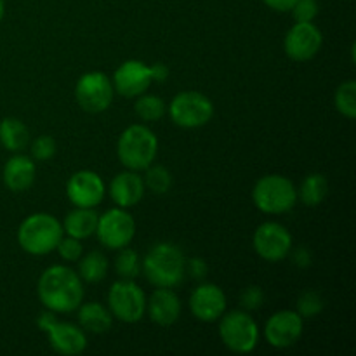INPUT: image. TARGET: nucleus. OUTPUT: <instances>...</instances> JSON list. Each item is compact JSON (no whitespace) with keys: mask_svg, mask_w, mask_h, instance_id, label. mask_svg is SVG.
<instances>
[{"mask_svg":"<svg viewBox=\"0 0 356 356\" xmlns=\"http://www.w3.org/2000/svg\"><path fill=\"white\" fill-rule=\"evenodd\" d=\"M42 305L54 313L76 312L83 301L82 278L72 268L54 264L44 270L37 285Z\"/></svg>","mask_w":356,"mask_h":356,"instance_id":"nucleus-1","label":"nucleus"},{"mask_svg":"<svg viewBox=\"0 0 356 356\" xmlns=\"http://www.w3.org/2000/svg\"><path fill=\"white\" fill-rule=\"evenodd\" d=\"M141 271L155 287H177L186 277V257L174 243H156L141 261Z\"/></svg>","mask_w":356,"mask_h":356,"instance_id":"nucleus-2","label":"nucleus"},{"mask_svg":"<svg viewBox=\"0 0 356 356\" xmlns=\"http://www.w3.org/2000/svg\"><path fill=\"white\" fill-rule=\"evenodd\" d=\"M63 225L47 212H37L24 219L17 229V243L31 256H45L56 250L63 238Z\"/></svg>","mask_w":356,"mask_h":356,"instance_id":"nucleus-3","label":"nucleus"},{"mask_svg":"<svg viewBox=\"0 0 356 356\" xmlns=\"http://www.w3.org/2000/svg\"><path fill=\"white\" fill-rule=\"evenodd\" d=\"M159 152V139L152 129L143 124L129 125L118 138L117 153L122 165L129 170H145L155 160Z\"/></svg>","mask_w":356,"mask_h":356,"instance_id":"nucleus-4","label":"nucleus"},{"mask_svg":"<svg viewBox=\"0 0 356 356\" xmlns=\"http://www.w3.org/2000/svg\"><path fill=\"white\" fill-rule=\"evenodd\" d=\"M252 200L264 214H285L298 202V188L285 176L268 174L254 184Z\"/></svg>","mask_w":356,"mask_h":356,"instance_id":"nucleus-5","label":"nucleus"},{"mask_svg":"<svg viewBox=\"0 0 356 356\" xmlns=\"http://www.w3.org/2000/svg\"><path fill=\"white\" fill-rule=\"evenodd\" d=\"M219 322V336L222 344L236 355L252 353L259 343V327L245 309L222 313Z\"/></svg>","mask_w":356,"mask_h":356,"instance_id":"nucleus-6","label":"nucleus"},{"mask_svg":"<svg viewBox=\"0 0 356 356\" xmlns=\"http://www.w3.org/2000/svg\"><path fill=\"white\" fill-rule=\"evenodd\" d=\"M170 120L183 129H197L209 124L214 115V104L198 90H183L169 104Z\"/></svg>","mask_w":356,"mask_h":356,"instance_id":"nucleus-7","label":"nucleus"},{"mask_svg":"<svg viewBox=\"0 0 356 356\" xmlns=\"http://www.w3.org/2000/svg\"><path fill=\"white\" fill-rule=\"evenodd\" d=\"M108 309L124 323H136L146 313V296L134 280L115 282L108 292Z\"/></svg>","mask_w":356,"mask_h":356,"instance_id":"nucleus-8","label":"nucleus"},{"mask_svg":"<svg viewBox=\"0 0 356 356\" xmlns=\"http://www.w3.org/2000/svg\"><path fill=\"white\" fill-rule=\"evenodd\" d=\"M113 83L103 72H87L75 86V97L79 106L87 113H101L108 110L113 101Z\"/></svg>","mask_w":356,"mask_h":356,"instance_id":"nucleus-9","label":"nucleus"},{"mask_svg":"<svg viewBox=\"0 0 356 356\" xmlns=\"http://www.w3.org/2000/svg\"><path fill=\"white\" fill-rule=\"evenodd\" d=\"M97 240L104 247L120 250L131 245L136 235V221L125 209L115 207L97 218L96 226Z\"/></svg>","mask_w":356,"mask_h":356,"instance_id":"nucleus-10","label":"nucleus"},{"mask_svg":"<svg viewBox=\"0 0 356 356\" xmlns=\"http://www.w3.org/2000/svg\"><path fill=\"white\" fill-rule=\"evenodd\" d=\"M252 245L257 256L268 263H280L292 249V235L280 222L268 221L257 226L252 236Z\"/></svg>","mask_w":356,"mask_h":356,"instance_id":"nucleus-11","label":"nucleus"},{"mask_svg":"<svg viewBox=\"0 0 356 356\" xmlns=\"http://www.w3.org/2000/svg\"><path fill=\"white\" fill-rule=\"evenodd\" d=\"M323 44L322 31L318 30L313 21L308 23H296L287 31L284 40L285 54L294 61H309L318 54Z\"/></svg>","mask_w":356,"mask_h":356,"instance_id":"nucleus-12","label":"nucleus"},{"mask_svg":"<svg viewBox=\"0 0 356 356\" xmlns=\"http://www.w3.org/2000/svg\"><path fill=\"white\" fill-rule=\"evenodd\" d=\"M302 320L305 318L298 312H291V309H282L275 313L268 318L266 327H264V337L268 344L278 350L294 346L302 336V327H305Z\"/></svg>","mask_w":356,"mask_h":356,"instance_id":"nucleus-13","label":"nucleus"},{"mask_svg":"<svg viewBox=\"0 0 356 356\" xmlns=\"http://www.w3.org/2000/svg\"><path fill=\"white\" fill-rule=\"evenodd\" d=\"M106 188L103 179L94 170H79L72 174L66 183V195L75 207L94 209L103 202Z\"/></svg>","mask_w":356,"mask_h":356,"instance_id":"nucleus-14","label":"nucleus"},{"mask_svg":"<svg viewBox=\"0 0 356 356\" xmlns=\"http://www.w3.org/2000/svg\"><path fill=\"white\" fill-rule=\"evenodd\" d=\"M113 89L124 97H138L152 86L149 66L139 59H129L122 63L113 73Z\"/></svg>","mask_w":356,"mask_h":356,"instance_id":"nucleus-15","label":"nucleus"},{"mask_svg":"<svg viewBox=\"0 0 356 356\" xmlns=\"http://www.w3.org/2000/svg\"><path fill=\"white\" fill-rule=\"evenodd\" d=\"M190 309L200 322H216L226 312V296L214 284H202L191 292Z\"/></svg>","mask_w":356,"mask_h":356,"instance_id":"nucleus-16","label":"nucleus"},{"mask_svg":"<svg viewBox=\"0 0 356 356\" xmlns=\"http://www.w3.org/2000/svg\"><path fill=\"white\" fill-rule=\"evenodd\" d=\"M45 334H47L51 348L59 355L75 356L83 353L87 348L86 332L73 323L58 320Z\"/></svg>","mask_w":356,"mask_h":356,"instance_id":"nucleus-17","label":"nucleus"},{"mask_svg":"<svg viewBox=\"0 0 356 356\" xmlns=\"http://www.w3.org/2000/svg\"><path fill=\"white\" fill-rule=\"evenodd\" d=\"M146 309L153 323L160 327H170L179 320L181 301L172 289L156 287L149 301H146Z\"/></svg>","mask_w":356,"mask_h":356,"instance_id":"nucleus-18","label":"nucleus"},{"mask_svg":"<svg viewBox=\"0 0 356 356\" xmlns=\"http://www.w3.org/2000/svg\"><path fill=\"white\" fill-rule=\"evenodd\" d=\"M145 181L136 170H125L117 174L110 183V197L117 204V207L129 209L141 202L145 195Z\"/></svg>","mask_w":356,"mask_h":356,"instance_id":"nucleus-19","label":"nucleus"},{"mask_svg":"<svg viewBox=\"0 0 356 356\" xmlns=\"http://www.w3.org/2000/svg\"><path fill=\"white\" fill-rule=\"evenodd\" d=\"M35 160L26 155H14L3 165L2 179L7 190L14 191V193H21V191L30 190L31 184L35 183Z\"/></svg>","mask_w":356,"mask_h":356,"instance_id":"nucleus-20","label":"nucleus"},{"mask_svg":"<svg viewBox=\"0 0 356 356\" xmlns=\"http://www.w3.org/2000/svg\"><path fill=\"white\" fill-rule=\"evenodd\" d=\"M97 218H99V214L94 209L75 207L65 218L63 232L68 236H73V238H89V236H92L96 233Z\"/></svg>","mask_w":356,"mask_h":356,"instance_id":"nucleus-21","label":"nucleus"},{"mask_svg":"<svg viewBox=\"0 0 356 356\" xmlns=\"http://www.w3.org/2000/svg\"><path fill=\"white\" fill-rule=\"evenodd\" d=\"M79 323L83 330L92 334H104L111 329L113 315L101 302H86L79 308Z\"/></svg>","mask_w":356,"mask_h":356,"instance_id":"nucleus-22","label":"nucleus"},{"mask_svg":"<svg viewBox=\"0 0 356 356\" xmlns=\"http://www.w3.org/2000/svg\"><path fill=\"white\" fill-rule=\"evenodd\" d=\"M30 141L28 127L21 120L7 117L0 122V145L7 152H21Z\"/></svg>","mask_w":356,"mask_h":356,"instance_id":"nucleus-23","label":"nucleus"},{"mask_svg":"<svg viewBox=\"0 0 356 356\" xmlns=\"http://www.w3.org/2000/svg\"><path fill=\"white\" fill-rule=\"evenodd\" d=\"M329 195V181L322 174H309L301 183V188L298 190V198L308 207H316L325 200Z\"/></svg>","mask_w":356,"mask_h":356,"instance_id":"nucleus-24","label":"nucleus"},{"mask_svg":"<svg viewBox=\"0 0 356 356\" xmlns=\"http://www.w3.org/2000/svg\"><path fill=\"white\" fill-rule=\"evenodd\" d=\"M108 271V261L103 252L99 250H92V252L86 254L80 257L79 263V277L87 284H97L106 277Z\"/></svg>","mask_w":356,"mask_h":356,"instance_id":"nucleus-25","label":"nucleus"},{"mask_svg":"<svg viewBox=\"0 0 356 356\" xmlns=\"http://www.w3.org/2000/svg\"><path fill=\"white\" fill-rule=\"evenodd\" d=\"M134 110L141 120L156 122L165 113V103H163L162 97L153 96V94H141V96H138Z\"/></svg>","mask_w":356,"mask_h":356,"instance_id":"nucleus-26","label":"nucleus"},{"mask_svg":"<svg viewBox=\"0 0 356 356\" xmlns=\"http://www.w3.org/2000/svg\"><path fill=\"white\" fill-rule=\"evenodd\" d=\"M334 103H336V110L339 111L343 117L353 120L356 117V82L355 80H348V82L341 83L334 96Z\"/></svg>","mask_w":356,"mask_h":356,"instance_id":"nucleus-27","label":"nucleus"},{"mask_svg":"<svg viewBox=\"0 0 356 356\" xmlns=\"http://www.w3.org/2000/svg\"><path fill=\"white\" fill-rule=\"evenodd\" d=\"M115 271L120 278L125 280H134L141 273V259H139V254L136 250L124 247L120 249V254L115 259Z\"/></svg>","mask_w":356,"mask_h":356,"instance_id":"nucleus-28","label":"nucleus"},{"mask_svg":"<svg viewBox=\"0 0 356 356\" xmlns=\"http://www.w3.org/2000/svg\"><path fill=\"white\" fill-rule=\"evenodd\" d=\"M145 176V186L155 195H165L172 186V176L163 165H149Z\"/></svg>","mask_w":356,"mask_h":356,"instance_id":"nucleus-29","label":"nucleus"},{"mask_svg":"<svg viewBox=\"0 0 356 356\" xmlns=\"http://www.w3.org/2000/svg\"><path fill=\"white\" fill-rule=\"evenodd\" d=\"M322 309H323V299L318 292L306 291L299 296L298 309H296V312H298L302 318H313V316L320 315Z\"/></svg>","mask_w":356,"mask_h":356,"instance_id":"nucleus-30","label":"nucleus"},{"mask_svg":"<svg viewBox=\"0 0 356 356\" xmlns=\"http://www.w3.org/2000/svg\"><path fill=\"white\" fill-rule=\"evenodd\" d=\"M30 152L35 162H47L56 155V141L51 136H40L31 143Z\"/></svg>","mask_w":356,"mask_h":356,"instance_id":"nucleus-31","label":"nucleus"},{"mask_svg":"<svg viewBox=\"0 0 356 356\" xmlns=\"http://www.w3.org/2000/svg\"><path fill=\"white\" fill-rule=\"evenodd\" d=\"M56 250L59 252L61 259L68 261V263H75V261H79L80 257H82V252H83L80 240L73 238V236H68V235L66 236L63 235V238L59 240Z\"/></svg>","mask_w":356,"mask_h":356,"instance_id":"nucleus-32","label":"nucleus"},{"mask_svg":"<svg viewBox=\"0 0 356 356\" xmlns=\"http://www.w3.org/2000/svg\"><path fill=\"white\" fill-rule=\"evenodd\" d=\"M291 10L296 23H308V21L315 19L318 14V2L316 0H296Z\"/></svg>","mask_w":356,"mask_h":356,"instance_id":"nucleus-33","label":"nucleus"},{"mask_svg":"<svg viewBox=\"0 0 356 356\" xmlns=\"http://www.w3.org/2000/svg\"><path fill=\"white\" fill-rule=\"evenodd\" d=\"M264 302V292L263 289L257 287V285H250L245 291L240 294V305L245 312H254V309H259Z\"/></svg>","mask_w":356,"mask_h":356,"instance_id":"nucleus-34","label":"nucleus"},{"mask_svg":"<svg viewBox=\"0 0 356 356\" xmlns=\"http://www.w3.org/2000/svg\"><path fill=\"white\" fill-rule=\"evenodd\" d=\"M186 271L193 278H204L207 275V264L200 257H193V259L186 261Z\"/></svg>","mask_w":356,"mask_h":356,"instance_id":"nucleus-35","label":"nucleus"},{"mask_svg":"<svg viewBox=\"0 0 356 356\" xmlns=\"http://www.w3.org/2000/svg\"><path fill=\"white\" fill-rule=\"evenodd\" d=\"M292 261H294V264L298 268H308L312 264V254H309V250L306 247H298L294 250V254H292Z\"/></svg>","mask_w":356,"mask_h":356,"instance_id":"nucleus-36","label":"nucleus"},{"mask_svg":"<svg viewBox=\"0 0 356 356\" xmlns=\"http://www.w3.org/2000/svg\"><path fill=\"white\" fill-rule=\"evenodd\" d=\"M149 75H152V82H165L169 76V68L163 63H155L149 66Z\"/></svg>","mask_w":356,"mask_h":356,"instance_id":"nucleus-37","label":"nucleus"},{"mask_svg":"<svg viewBox=\"0 0 356 356\" xmlns=\"http://www.w3.org/2000/svg\"><path fill=\"white\" fill-rule=\"evenodd\" d=\"M56 322H58V318H56L54 312H51V309H49V312H45V313H42V315L37 318L38 329L44 330V332H47V330L51 329V327L54 325Z\"/></svg>","mask_w":356,"mask_h":356,"instance_id":"nucleus-38","label":"nucleus"},{"mask_svg":"<svg viewBox=\"0 0 356 356\" xmlns=\"http://www.w3.org/2000/svg\"><path fill=\"white\" fill-rule=\"evenodd\" d=\"M270 9L277 10V13H287L292 9V6L296 3V0H263Z\"/></svg>","mask_w":356,"mask_h":356,"instance_id":"nucleus-39","label":"nucleus"},{"mask_svg":"<svg viewBox=\"0 0 356 356\" xmlns=\"http://www.w3.org/2000/svg\"><path fill=\"white\" fill-rule=\"evenodd\" d=\"M3 13H6V3H3V0H0V21H2Z\"/></svg>","mask_w":356,"mask_h":356,"instance_id":"nucleus-40","label":"nucleus"}]
</instances>
